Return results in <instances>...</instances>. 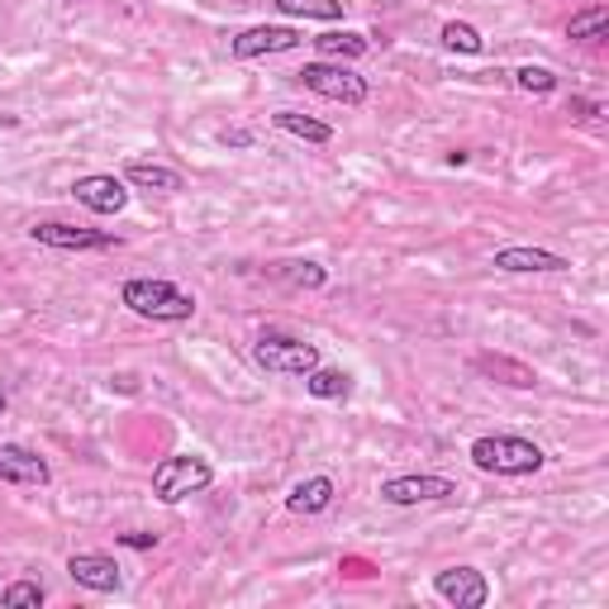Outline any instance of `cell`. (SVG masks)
<instances>
[{
  "label": "cell",
  "mask_w": 609,
  "mask_h": 609,
  "mask_svg": "<svg viewBox=\"0 0 609 609\" xmlns=\"http://www.w3.org/2000/svg\"><path fill=\"white\" fill-rule=\"evenodd\" d=\"M120 300L130 304L138 319H153V324H186L196 314V296H186L176 281H163V277H134L124 281Z\"/></svg>",
  "instance_id": "cell-1"
},
{
  "label": "cell",
  "mask_w": 609,
  "mask_h": 609,
  "mask_svg": "<svg viewBox=\"0 0 609 609\" xmlns=\"http://www.w3.org/2000/svg\"><path fill=\"white\" fill-rule=\"evenodd\" d=\"M472 462L491 476H534L543 467V447L509 434H486L472 443Z\"/></svg>",
  "instance_id": "cell-2"
},
{
  "label": "cell",
  "mask_w": 609,
  "mask_h": 609,
  "mask_svg": "<svg viewBox=\"0 0 609 609\" xmlns=\"http://www.w3.org/2000/svg\"><path fill=\"white\" fill-rule=\"evenodd\" d=\"M210 481H215V467L205 457H163L153 467V495L163 505H176L186 495L210 491Z\"/></svg>",
  "instance_id": "cell-3"
},
{
  "label": "cell",
  "mask_w": 609,
  "mask_h": 609,
  "mask_svg": "<svg viewBox=\"0 0 609 609\" xmlns=\"http://www.w3.org/2000/svg\"><path fill=\"white\" fill-rule=\"evenodd\" d=\"M252 362L277 376H304L319 367V348L304 339H291V333H262V339L252 343Z\"/></svg>",
  "instance_id": "cell-4"
},
{
  "label": "cell",
  "mask_w": 609,
  "mask_h": 609,
  "mask_svg": "<svg viewBox=\"0 0 609 609\" xmlns=\"http://www.w3.org/2000/svg\"><path fill=\"white\" fill-rule=\"evenodd\" d=\"M300 82L310 86L314 95L324 101H339V105H362L367 101V82L343 62H304L300 68Z\"/></svg>",
  "instance_id": "cell-5"
},
{
  "label": "cell",
  "mask_w": 609,
  "mask_h": 609,
  "mask_svg": "<svg viewBox=\"0 0 609 609\" xmlns=\"http://www.w3.org/2000/svg\"><path fill=\"white\" fill-rule=\"evenodd\" d=\"M304 39H300V29L291 24H258V29H244L234 43H229V53L238 62H252V58H271V53H296Z\"/></svg>",
  "instance_id": "cell-6"
},
{
  "label": "cell",
  "mask_w": 609,
  "mask_h": 609,
  "mask_svg": "<svg viewBox=\"0 0 609 609\" xmlns=\"http://www.w3.org/2000/svg\"><path fill=\"white\" fill-rule=\"evenodd\" d=\"M457 481L447 476H391L381 481V500L386 505H429V500H453Z\"/></svg>",
  "instance_id": "cell-7"
},
{
  "label": "cell",
  "mask_w": 609,
  "mask_h": 609,
  "mask_svg": "<svg viewBox=\"0 0 609 609\" xmlns=\"http://www.w3.org/2000/svg\"><path fill=\"white\" fill-rule=\"evenodd\" d=\"M29 238L43 248H62V252H95V248H115L120 238L105 229H76V224H34Z\"/></svg>",
  "instance_id": "cell-8"
},
{
  "label": "cell",
  "mask_w": 609,
  "mask_h": 609,
  "mask_svg": "<svg viewBox=\"0 0 609 609\" xmlns=\"http://www.w3.org/2000/svg\"><path fill=\"white\" fill-rule=\"evenodd\" d=\"M72 196H76V205H86V210H95V215H120L124 205H130V190H124V182L120 176H110V172L76 176Z\"/></svg>",
  "instance_id": "cell-9"
},
{
  "label": "cell",
  "mask_w": 609,
  "mask_h": 609,
  "mask_svg": "<svg viewBox=\"0 0 609 609\" xmlns=\"http://www.w3.org/2000/svg\"><path fill=\"white\" fill-rule=\"evenodd\" d=\"M434 590L447 600V605H457V609H481L491 600V586H486V576H481L476 567H447L434 576Z\"/></svg>",
  "instance_id": "cell-10"
},
{
  "label": "cell",
  "mask_w": 609,
  "mask_h": 609,
  "mask_svg": "<svg viewBox=\"0 0 609 609\" xmlns=\"http://www.w3.org/2000/svg\"><path fill=\"white\" fill-rule=\"evenodd\" d=\"M0 481H10V486H48L53 472H48V462L34 453V447L0 443Z\"/></svg>",
  "instance_id": "cell-11"
},
{
  "label": "cell",
  "mask_w": 609,
  "mask_h": 609,
  "mask_svg": "<svg viewBox=\"0 0 609 609\" xmlns=\"http://www.w3.org/2000/svg\"><path fill=\"white\" fill-rule=\"evenodd\" d=\"M68 576L76 586L95 590V596H110V590H120V562L105 553H72L68 557Z\"/></svg>",
  "instance_id": "cell-12"
},
{
  "label": "cell",
  "mask_w": 609,
  "mask_h": 609,
  "mask_svg": "<svg viewBox=\"0 0 609 609\" xmlns=\"http://www.w3.org/2000/svg\"><path fill=\"white\" fill-rule=\"evenodd\" d=\"M476 372L481 376H491V381H500V386H515V391H534L538 386V372L528 362L519 358H505V352H476Z\"/></svg>",
  "instance_id": "cell-13"
},
{
  "label": "cell",
  "mask_w": 609,
  "mask_h": 609,
  "mask_svg": "<svg viewBox=\"0 0 609 609\" xmlns=\"http://www.w3.org/2000/svg\"><path fill=\"white\" fill-rule=\"evenodd\" d=\"M495 267L500 271H567L571 262L557 258V252H543V248H500L495 252Z\"/></svg>",
  "instance_id": "cell-14"
},
{
  "label": "cell",
  "mask_w": 609,
  "mask_h": 609,
  "mask_svg": "<svg viewBox=\"0 0 609 609\" xmlns=\"http://www.w3.org/2000/svg\"><path fill=\"white\" fill-rule=\"evenodd\" d=\"M329 505H333V481L329 476H310L286 495V509H291V515H324Z\"/></svg>",
  "instance_id": "cell-15"
},
{
  "label": "cell",
  "mask_w": 609,
  "mask_h": 609,
  "mask_svg": "<svg viewBox=\"0 0 609 609\" xmlns=\"http://www.w3.org/2000/svg\"><path fill=\"white\" fill-rule=\"evenodd\" d=\"M124 182L138 186V190H163V196H172V190H182V172L176 167H157V163H130L124 167Z\"/></svg>",
  "instance_id": "cell-16"
},
{
  "label": "cell",
  "mask_w": 609,
  "mask_h": 609,
  "mask_svg": "<svg viewBox=\"0 0 609 609\" xmlns=\"http://www.w3.org/2000/svg\"><path fill=\"white\" fill-rule=\"evenodd\" d=\"M304 391L314 400H343L352 391V376L339 367H314V372H304Z\"/></svg>",
  "instance_id": "cell-17"
},
{
  "label": "cell",
  "mask_w": 609,
  "mask_h": 609,
  "mask_svg": "<svg viewBox=\"0 0 609 609\" xmlns=\"http://www.w3.org/2000/svg\"><path fill=\"white\" fill-rule=\"evenodd\" d=\"M281 14H291V20H343V0H271Z\"/></svg>",
  "instance_id": "cell-18"
},
{
  "label": "cell",
  "mask_w": 609,
  "mask_h": 609,
  "mask_svg": "<svg viewBox=\"0 0 609 609\" xmlns=\"http://www.w3.org/2000/svg\"><path fill=\"white\" fill-rule=\"evenodd\" d=\"M314 48L324 58H339V62H352V58H362L367 48H372V39L367 34H352V29H343V34H319Z\"/></svg>",
  "instance_id": "cell-19"
},
{
  "label": "cell",
  "mask_w": 609,
  "mask_h": 609,
  "mask_svg": "<svg viewBox=\"0 0 609 609\" xmlns=\"http://www.w3.org/2000/svg\"><path fill=\"white\" fill-rule=\"evenodd\" d=\"M567 34L581 39V43H600V39H609V6H590V10H581V14H571Z\"/></svg>",
  "instance_id": "cell-20"
},
{
  "label": "cell",
  "mask_w": 609,
  "mask_h": 609,
  "mask_svg": "<svg viewBox=\"0 0 609 609\" xmlns=\"http://www.w3.org/2000/svg\"><path fill=\"white\" fill-rule=\"evenodd\" d=\"M271 120H277V130L296 134V138H304V143H329V138H333L329 124H319V120H310V115H300V110H281V115H271Z\"/></svg>",
  "instance_id": "cell-21"
},
{
  "label": "cell",
  "mask_w": 609,
  "mask_h": 609,
  "mask_svg": "<svg viewBox=\"0 0 609 609\" xmlns=\"http://www.w3.org/2000/svg\"><path fill=\"white\" fill-rule=\"evenodd\" d=\"M271 271L291 286H304V291H319V286H324V267L319 262H277Z\"/></svg>",
  "instance_id": "cell-22"
},
{
  "label": "cell",
  "mask_w": 609,
  "mask_h": 609,
  "mask_svg": "<svg viewBox=\"0 0 609 609\" xmlns=\"http://www.w3.org/2000/svg\"><path fill=\"white\" fill-rule=\"evenodd\" d=\"M443 48H453V53H481V34L472 24H462V20H453V24H443Z\"/></svg>",
  "instance_id": "cell-23"
},
{
  "label": "cell",
  "mask_w": 609,
  "mask_h": 609,
  "mask_svg": "<svg viewBox=\"0 0 609 609\" xmlns=\"http://www.w3.org/2000/svg\"><path fill=\"white\" fill-rule=\"evenodd\" d=\"M0 605H6V609H39L43 605V586L39 581H14L6 596H0Z\"/></svg>",
  "instance_id": "cell-24"
},
{
  "label": "cell",
  "mask_w": 609,
  "mask_h": 609,
  "mask_svg": "<svg viewBox=\"0 0 609 609\" xmlns=\"http://www.w3.org/2000/svg\"><path fill=\"white\" fill-rule=\"evenodd\" d=\"M515 82H519V91H534V95L557 91V76H553L548 68H519V72H515Z\"/></svg>",
  "instance_id": "cell-25"
},
{
  "label": "cell",
  "mask_w": 609,
  "mask_h": 609,
  "mask_svg": "<svg viewBox=\"0 0 609 609\" xmlns=\"http://www.w3.org/2000/svg\"><path fill=\"white\" fill-rule=\"evenodd\" d=\"M120 543H124V548L148 553V548H157V534H120Z\"/></svg>",
  "instance_id": "cell-26"
},
{
  "label": "cell",
  "mask_w": 609,
  "mask_h": 609,
  "mask_svg": "<svg viewBox=\"0 0 609 609\" xmlns=\"http://www.w3.org/2000/svg\"><path fill=\"white\" fill-rule=\"evenodd\" d=\"M571 115H576V120H596L600 105H596V101H571Z\"/></svg>",
  "instance_id": "cell-27"
},
{
  "label": "cell",
  "mask_w": 609,
  "mask_h": 609,
  "mask_svg": "<svg viewBox=\"0 0 609 609\" xmlns=\"http://www.w3.org/2000/svg\"><path fill=\"white\" fill-rule=\"evenodd\" d=\"M0 414H6V391H0Z\"/></svg>",
  "instance_id": "cell-28"
}]
</instances>
